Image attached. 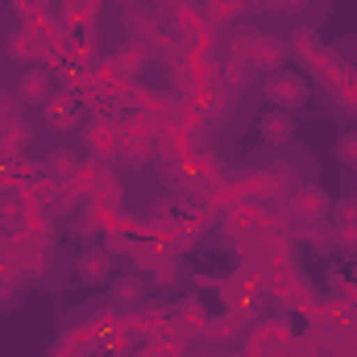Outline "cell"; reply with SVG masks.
Returning a JSON list of instances; mask_svg holds the SVG:
<instances>
[{
  "label": "cell",
  "instance_id": "obj_1",
  "mask_svg": "<svg viewBox=\"0 0 357 357\" xmlns=\"http://www.w3.org/2000/svg\"><path fill=\"white\" fill-rule=\"evenodd\" d=\"M229 54L233 59H241V63H250L254 71H282V63H287V54H291V46L287 42H278L274 33H262V29H241V33H233V42H229Z\"/></svg>",
  "mask_w": 357,
  "mask_h": 357
},
{
  "label": "cell",
  "instance_id": "obj_2",
  "mask_svg": "<svg viewBox=\"0 0 357 357\" xmlns=\"http://www.w3.org/2000/svg\"><path fill=\"white\" fill-rule=\"evenodd\" d=\"M287 46H291V50H295V54H299L316 75H320V79H328L333 88H337L341 79H357L354 67H345V63H341V59H337V54H333V50H328L312 29H307V25H299V29L291 33V42H287Z\"/></svg>",
  "mask_w": 357,
  "mask_h": 357
},
{
  "label": "cell",
  "instance_id": "obj_3",
  "mask_svg": "<svg viewBox=\"0 0 357 357\" xmlns=\"http://www.w3.org/2000/svg\"><path fill=\"white\" fill-rule=\"evenodd\" d=\"M125 33H129V42L146 46L150 54H158V50L167 46V38H171V29L162 25V17H158L154 8H137V4L125 13Z\"/></svg>",
  "mask_w": 357,
  "mask_h": 357
},
{
  "label": "cell",
  "instance_id": "obj_4",
  "mask_svg": "<svg viewBox=\"0 0 357 357\" xmlns=\"http://www.w3.org/2000/svg\"><path fill=\"white\" fill-rule=\"evenodd\" d=\"M84 146H88V158L112 167L116 154H121V129H116V121L112 116H91L88 125H84Z\"/></svg>",
  "mask_w": 357,
  "mask_h": 357
},
{
  "label": "cell",
  "instance_id": "obj_5",
  "mask_svg": "<svg viewBox=\"0 0 357 357\" xmlns=\"http://www.w3.org/2000/svg\"><path fill=\"white\" fill-rule=\"evenodd\" d=\"M262 91H266V100L274 108L295 112V108H303V100H307V79H303L299 71H270Z\"/></svg>",
  "mask_w": 357,
  "mask_h": 357
},
{
  "label": "cell",
  "instance_id": "obj_6",
  "mask_svg": "<svg viewBox=\"0 0 357 357\" xmlns=\"http://www.w3.org/2000/svg\"><path fill=\"white\" fill-rule=\"evenodd\" d=\"M266 295L270 299H278V303H287V307H307L316 295H312V287H307V278L299 274L295 266L287 270H274L266 282Z\"/></svg>",
  "mask_w": 357,
  "mask_h": 357
},
{
  "label": "cell",
  "instance_id": "obj_7",
  "mask_svg": "<svg viewBox=\"0 0 357 357\" xmlns=\"http://www.w3.org/2000/svg\"><path fill=\"white\" fill-rule=\"evenodd\" d=\"M291 337H295L291 316H282V312H278V316H266L262 324H254V333H250L245 349H254V354H282Z\"/></svg>",
  "mask_w": 357,
  "mask_h": 357
},
{
  "label": "cell",
  "instance_id": "obj_8",
  "mask_svg": "<svg viewBox=\"0 0 357 357\" xmlns=\"http://www.w3.org/2000/svg\"><path fill=\"white\" fill-rule=\"evenodd\" d=\"M42 108H46V125H50L54 133H71V129H79L84 104H79V100H75L71 91L59 88L54 96H50V100H46V104H42Z\"/></svg>",
  "mask_w": 357,
  "mask_h": 357
},
{
  "label": "cell",
  "instance_id": "obj_9",
  "mask_svg": "<svg viewBox=\"0 0 357 357\" xmlns=\"http://www.w3.org/2000/svg\"><path fill=\"white\" fill-rule=\"evenodd\" d=\"M287 212H291L295 220H328L333 199H328L320 187H295L291 199H287Z\"/></svg>",
  "mask_w": 357,
  "mask_h": 357
},
{
  "label": "cell",
  "instance_id": "obj_10",
  "mask_svg": "<svg viewBox=\"0 0 357 357\" xmlns=\"http://www.w3.org/2000/svg\"><path fill=\"white\" fill-rule=\"evenodd\" d=\"M4 54H8L13 63H29V67H42V59H46V46H42V38H38L29 25H17V29L4 38Z\"/></svg>",
  "mask_w": 357,
  "mask_h": 357
},
{
  "label": "cell",
  "instance_id": "obj_11",
  "mask_svg": "<svg viewBox=\"0 0 357 357\" xmlns=\"http://www.w3.org/2000/svg\"><path fill=\"white\" fill-rule=\"evenodd\" d=\"M54 91H59V75H54V71H46V67H29V71L21 75V84H17L21 104H38V108H42Z\"/></svg>",
  "mask_w": 357,
  "mask_h": 357
},
{
  "label": "cell",
  "instance_id": "obj_12",
  "mask_svg": "<svg viewBox=\"0 0 357 357\" xmlns=\"http://www.w3.org/2000/svg\"><path fill=\"white\" fill-rule=\"evenodd\" d=\"M108 63H112V71H116V75H125V79H133V84H137V79L146 75L150 50H146V46H137V42H125V46H112Z\"/></svg>",
  "mask_w": 357,
  "mask_h": 357
},
{
  "label": "cell",
  "instance_id": "obj_13",
  "mask_svg": "<svg viewBox=\"0 0 357 357\" xmlns=\"http://www.w3.org/2000/svg\"><path fill=\"white\" fill-rule=\"evenodd\" d=\"M208 320H212V312L195 299V295H187L183 303L175 307V328L191 341V337H208Z\"/></svg>",
  "mask_w": 357,
  "mask_h": 357
},
{
  "label": "cell",
  "instance_id": "obj_14",
  "mask_svg": "<svg viewBox=\"0 0 357 357\" xmlns=\"http://www.w3.org/2000/svg\"><path fill=\"white\" fill-rule=\"evenodd\" d=\"M108 171H112V167H104V162H96V158H84V162H79V171H75V178L67 183V191L75 195V204H79V199L91 204V195L100 191V183L108 178Z\"/></svg>",
  "mask_w": 357,
  "mask_h": 357
},
{
  "label": "cell",
  "instance_id": "obj_15",
  "mask_svg": "<svg viewBox=\"0 0 357 357\" xmlns=\"http://www.w3.org/2000/svg\"><path fill=\"white\" fill-rule=\"evenodd\" d=\"M79 150H71V146H59V150H50L46 154V162H42V178H50V183H59V187H67L75 171H79Z\"/></svg>",
  "mask_w": 357,
  "mask_h": 357
},
{
  "label": "cell",
  "instance_id": "obj_16",
  "mask_svg": "<svg viewBox=\"0 0 357 357\" xmlns=\"http://www.w3.org/2000/svg\"><path fill=\"white\" fill-rule=\"evenodd\" d=\"M233 100H237V96H229L220 84H216V88H204V91H199V100H195V104H199V112H204L208 129H220V125L233 116Z\"/></svg>",
  "mask_w": 357,
  "mask_h": 357
},
{
  "label": "cell",
  "instance_id": "obj_17",
  "mask_svg": "<svg viewBox=\"0 0 357 357\" xmlns=\"http://www.w3.org/2000/svg\"><path fill=\"white\" fill-rule=\"evenodd\" d=\"M100 4H104V0H63L59 17H63L67 33H79V29H96V25H100Z\"/></svg>",
  "mask_w": 357,
  "mask_h": 357
},
{
  "label": "cell",
  "instance_id": "obj_18",
  "mask_svg": "<svg viewBox=\"0 0 357 357\" xmlns=\"http://www.w3.org/2000/svg\"><path fill=\"white\" fill-rule=\"evenodd\" d=\"M29 146H33V129H29L25 116H8V121H0V150H4L8 158H21Z\"/></svg>",
  "mask_w": 357,
  "mask_h": 357
},
{
  "label": "cell",
  "instance_id": "obj_19",
  "mask_svg": "<svg viewBox=\"0 0 357 357\" xmlns=\"http://www.w3.org/2000/svg\"><path fill=\"white\" fill-rule=\"evenodd\" d=\"M208 337H212V345H233V341H241V337H245V316H241V312H212Z\"/></svg>",
  "mask_w": 357,
  "mask_h": 357
},
{
  "label": "cell",
  "instance_id": "obj_20",
  "mask_svg": "<svg viewBox=\"0 0 357 357\" xmlns=\"http://www.w3.org/2000/svg\"><path fill=\"white\" fill-rule=\"evenodd\" d=\"M75 274H79L84 282H108V278H112V254H108L104 245L84 250V254H79V266H75Z\"/></svg>",
  "mask_w": 357,
  "mask_h": 357
},
{
  "label": "cell",
  "instance_id": "obj_21",
  "mask_svg": "<svg viewBox=\"0 0 357 357\" xmlns=\"http://www.w3.org/2000/svg\"><path fill=\"white\" fill-rule=\"evenodd\" d=\"M258 133H262V142H266V146H287V142H291V133H295V125H291V112H282V108L262 112V121H258Z\"/></svg>",
  "mask_w": 357,
  "mask_h": 357
},
{
  "label": "cell",
  "instance_id": "obj_22",
  "mask_svg": "<svg viewBox=\"0 0 357 357\" xmlns=\"http://www.w3.org/2000/svg\"><path fill=\"white\" fill-rule=\"evenodd\" d=\"M250 84H254V67L229 54L220 63V88L229 91V96H241V91H250Z\"/></svg>",
  "mask_w": 357,
  "mask_h": 357
},
{
  "label": "cell",
  "instance_id": "obj_23",
  "mask_svg": "<svg viewBox=\"0 0 357 357\" xmlns=\"http://www.w3.org/2000/svg\"><path fill=\"white\" fill-rule=\"evenodd\" d=\"M25 220H29L25 199H21V195H0V233L21 237V233H25Z\"/></svg>",
  "mask_w": 357,
  "mask_h": 357
},
{
  "label": "cell",
  "instance_id": "obj_24",
  "mask_svg": "<svg viewBox=\"0 0 357 357\" xmlns=\"http://www.w3.org/2000/svg\"><path fill=\"white\" fill-rule=\"evenodd\" d=\"M241 8H245L241 0H204V8H199V13H204V29H212V33H216V29L233 25Z\"/></svg>",
  "mask_w": 357,
  "mask_h": 357
},
{
  "label": "cell",
  "instance_id": "obj_25",
  "mask_svg": "<svg viewBox=\"0 0 357 357\" xmlns=\"http://www.w3.org/2000/svg\"><path fill=\"white\" fill-rule=\"evenodd\" d=\"M162 25H167V29H171L175 38H191L195 29H204V13H199V4L191 0V4H183V8H175V13H171V17H167Z\"/></svg>",
  "mask_w": 357,
  "mask_h": 357
},
{
  "label": "cell",
  "instance_id": "obj_26",
  "mask_svg": "<svg viewBox=\"0 0 357 357\" xmlns=\"http://www.w3.org/2000/svg\"><path fill=\"white\" fill-rule=\"evenodd\" d=\"M295 241H307L312 250H333V225L328 220H299L295 225Z\"/></svg>",
  "mask_w": 357,
  "mask_h": 357
},
{
  "label": "cell",
  "instance_id": "obj_27",
  "mask_svg": "<svg viewBox=\"0 0 357 357\" xmlns=\"http://www.w3.org/2000/svg\"><path fill=\"white\" fill-rule=\"evenodd\" d=\"M91 208H100V212H125V187H121V178L112 175V171L100 183V191L91 195Z\"/></svg>",
  "mask_w": 357,
  "mask_h": 357
},
{
  "label": "cell",
  "instance_id": "obj_28",
  "mask_svg": "<svg viewBox=\"0 0 357 357\" xmlns=\"http://www.w3.org/2000/svg\"><path fill=\"white\" fill-rule=\"evenodd\" d=\"M150 345V354L154 357H187V337L171 328V333H162V337H154V341H146Z\"/></svg>",
  "mask_w": 357,
  "mask_h": 357
},
{
  "label": "cell",
  "instance_id": "obj_29",
  "mask_svg": "<svg viewBox=\"0 0 357 357\" xmlns=\"http://www.w3.org/2000/svg\"><path fill=\"white\" fill-rule=\"evenodd\" d=\"M142 278H121V282H112V299L116 303H125V307H137L142 303Z\"/></svg>",
  "mask_w": 357,
  "mask_h": 357
},
{
  "label": "cell",
  "instance_id": "obj_30",
  "mask_svg": "<svg viewBox=\"0 0 357 357\" xmlns=\"http://www.w3.org/2000/svg\"><path fill=\"white\" fill-rule=\"evenodd\" d=\"M13 13L21 17V25H29V21H38L46 13H54V8H50V0H13Z\"/></svg>",
  "mask_w": 357,
  "mask_h": 357
},
{
  "label": "cell",
  "instance_id": "obj_31",
  "mask_svg": "<svg viewBox=\"0 0 357 357\" xmlns=\"http://www.w3.org/2000/svg\"><path fill=\"white\" fill-rule=\"evenodd\" d=\"M333 245L345 250V254H357V220H341V225H333Z\"/></svg>",
  "mask_w": 357,
  "mask_h": 357
},
{
  "label": "cell",
  "instance_id": "obj_32",
  "mask_svg": "<svg viewBox=\"0 0 357 357\" xmlns=\"http://www.w3.org/2000/svg\"><path fill=\"white\" fill-rule=\"evenodd\" d=\"M129 245H133V237L121 229V220H116L112 229H104V250H108V254H129Z\"/></svg>",
  "mask_w": 357,
  "mask_h": 357
},
{
  "label": "cell",
  "instance_id": "obj_33",
  "mask_svg": "<svg viewBox=\"0 0 357 357\" xmlns=\"http://www.w3.org/2000/svg\"><path fill=\"white\" fill-rule=\"evenodd\" d=\"M337 154H341V162H345V167H354V171H357V129L341 133V142H337Z\"/></svg>",
  "mask_w": 357,
  "mask_h": 357
},
{
  "label": "cell",
  "instance_id": "obj_34",
  "mask_svg": "<svg viewBox=\"0 0 357 357\" xmlns=\"http://www.w3.org/2000/svg\"><path fill=\"white\" fill-rule=\"evenodd\" d=\"M333 216H337V225H341V220H357V195L337 199V204H333Z\"/></svg>",
  "mask_w": 357,
  "mask_h": 357
},
{
  "label": "cell",
  "instance_id": "obj_35",
  "mask_svg": "<svg viewBox=\"0 0 357 357\" xmlns=\"http://www.w3.org/2000/svg\"><path fill=\"white\" fill-rule=\"evenodd\" d=\"M8 116H21V96L0 91V121H8Z\"/></svg>",
  "mask_w": 357,
  "mask_h": 357
},
{
  "label": "cell",
  "instance_id": "obj_36",
  "mask_svg": "<svg viewBox=\"0 0 357 357\" xmlns=\"http://www.w3.org/2000/svg\"><path fill=\"white\" fill-rule=\"evenodd\" d=\"M183 4H191V0H158V4H154V13H158V17L167 21V17H171L175 8H183Z\"/></svg>",
  "mask_w": 357,
  "mask_h": 357
},
{
  "label": "cell",
  "instance_id": "obj_37",
  "mask_svg": "<svg viewBox=\"0 0 357 357\" xmlns=\"http://www.w3.org/2000/svg\"><path fill=\"white\" fill-rule=\"evenodd\" d=\"M328 357H357V345H345V349H333Z\"/></svg>",
  "mask_w": 357,
  "mask_h": 357
},
{
  "label": "cell",
  "instance_id": "obj_38",
  "mask_svg": "<svg viewBox=\"0 0 357 357\" xmlns=\"http://www.w3.org/2000/svg\"><path fill=\"white\" fill-rule=\"evenodd\" d=\"M133 357H154V354H150V345H146V349H137Z\"/></svg>",
  "mask_w": 357,
  "mask_h": 357
},
{
  "label": "cell",
  "instance_id": "obj_39",
  "mask_svg": "<svg viewBox=\"0 0 357 357\" xmlns=\"http://www.w3.org/2000/svg\"><path fill=\"white\" fill-rule=\"evenodd\" d=\"M116 4H125V8H133V4H137V0H116Z\"/></svg>",
  "mask_w": 357,
  "mask_h": 357
}]
</instances>
